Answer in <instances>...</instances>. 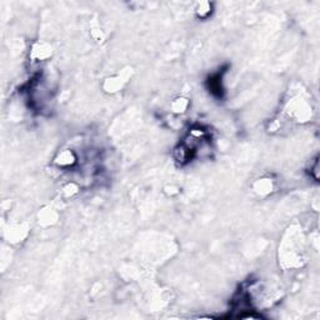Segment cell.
<instances>
[{"mask_svg": "<svg viewBox=\"0 0 320 320\" xmlns=\"http://www.w3.org/2000/svg\"><path fill=\"white\" fill-rule=\"evenodd\" d=\"M76 163H78V155L71 149H64V150L59 151L54 159V165H57L60 169L73 168Z\"/></svg>", "mask_w": 320, "mask_h": 320, "instance_id": "2", "label": "cell"}, {"mask_svg": "<svg viewBox=\"0 0 320 320\" xmlns=\"http://www.w3.org/2000/svg\"><path fill=\"white\" fill-rule=\"evenodd\" d=\"M194 156V151L192 149L188 148L185 144H180L178 148L174 149V158L177 162H179L180 164H185Z\"/></svg>", "mask_w": 320, "mask_h": 320, "instance_id": "7", "label": "cell"}, {"mask_svg": "<svg viewBox=\"0 0 320 320\" xmlns=\"http://www.w3.org/2000/svg\"><path fill=\"white\" fill-rule=\"evenodd\" d=\"M131 73H133L131 69H127V70L122 71V74L107 78L103 83V89L109 94L118 93V91H120L124 88L125 84L131 78Z\"/></svg>", "mask_w": 320, "mask_h": 320, "instance_id": "1", "label": "cell"}, {"mask_svg": "<svg viewBox=\"0 0 320 320\" xmlns=\"http://www.w3.org/2000/svg\"><path fill=\"white\" fill-rule=\"evenodd\" d=\"M53 55V48L49 43L37 42L31 45L30 58L33 62H44Z\"/></svg>", "mask_w": 320, "mask_h": 320, "instance_id": "3", "label": "cell"}, {"mask_svg": "<svg viewBox=\"0 0 320 320\" xmlns=\"http://www.w3.org/2000/svg\"><path fill=\"white\" fill-rule=\"evenodd\" d=\"M190 107V100L185 97H178L175 98L174 100L170 104V109H172V113L177 115H182L184 113H187V110L189 109Z\"/></svg>", "mask_w": 320, "mask_h": 320, "instance_id": "8", "label": "cell"}, {"mask_svg": "<svg viewBox=\"0 0 320 320\" xmlns=\"http://www.w3.org/2000/svg\"><path fill=\"white\" fill-rule=\"evenodd\" d=\"M208 89L214 97L221 98L224 93V86H223V75L220 73L214 74L213 76H210L208 80Z\"/></svg>", "mask_w": 320, "mask_h": 320, "instance_id": "5", "label": "cell"}, {"mask_svg": "<svg viewBox=\"0 0 320 320\" xmlns=\"http://www.w3.org/2000/svg\"><path fill=\"white\" fill-rule=\"evenodd\" d=\"M78 192H79V187L75 184V183H69V184L65 185L64 189H63V193H64V196H65V198H71V196L75 195Z\"/></svg>", "mask_w": 320, "mask_h": 320, "instance_id": "9", "label": "cell"}, {"mask_svg": "<svg viewBox=\"0 0 320 320\" xmlns=\"http://www.w3.org/2000/svg\"><path fill=\"white\" fill-rule=\"evenodd\" d=\"M214 13V4L210 1H199L194 6V14L200 20H206Z\"/></svg>", "mask_w": 320, "mask_h": 320, "instance_id": "6", "label": "cell"}, {"mask_svg": "<svg viewBox=\"0 0 320 320\" xmlns=\"http://www.w3.org/2000/svg\"><path fill=\"white\" fill-rule=\"evenodd\" d=\"M253 189L259 196L265 198V196L273 194V192L275 190V183L270 178H260L253 184Z\"/></svg>", "mask_w": 320, "mask_h": 320, "instance_id": "4", "label": "cell"}, {"mask_svg": "<svg viewBox=\"0 0 320 320\" xmlns=\"http://www.w3.org/2000/svg\"><path fill=\"white\" fill-rule=\"evenodd\" d=\"M91 37L94 38V39L97 40V42H100V40H104V31L102 30V29L99 28V25L98 24H93L91 25Z\"/></svg>", "mask_w": 320, "mask_h": 320, "instance_id": "10", "label": "cell"}]
</instances>
